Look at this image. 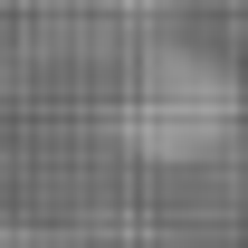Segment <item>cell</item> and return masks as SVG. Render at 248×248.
<instances>
[{"label":"cell","mask_w":248,"mask_h":248,"mask_svg":"<svg viewBox=\"0 0 248 248\" xmlns=\"http://www.w3.org/2000/svg\"><path fill=\"white\" fill-rule=\"evenodd\" d=\"M239 115H248V86H239L229 58H210V48H143L124 95H115V115H105V134L134 162H210L239 134Z\"/></svg>","instance_id":"6da1fadb"},{"label":"cell","mask_w":248,"mask_h":248,"mask_svg":"<svg viewBox=\"0 0 248 248\" xmlns=\"http://www.w3.org/2000/svg\"><path fill=\"white\" fill-rule=\"evenodd\" d=\"M0 248H86V239H67V229H48V219H10V210H0Z\"/></svg>","instance_id":"7a4b0ae2"},{"label":"cell","mask_w":248,"mask_h":248,"mask_svg":"<svg viewBox=\"0 0 248 248\" xmlns=\"http://www.w3.org/2000/svg\"><path fill=\"white\" fill-rule=\"evenodd\" d=\"M115 10H134V0H115Z\"/></svg>","instance_id":"3957f363"}]
</instances>
